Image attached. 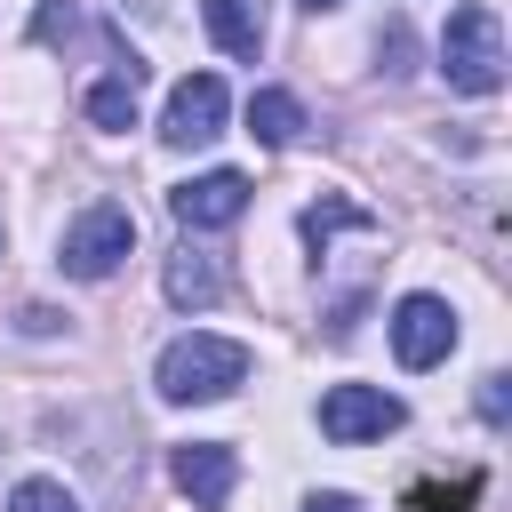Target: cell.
I'll return each instance as SVG.
<instances>
[{
  "label": "cell",
  "instance_id": "1",
  "mask_svg": "<svg viewBox=\"0 0 512 512\" xmlns=\"http://www.w3.org/2000/svg\"><path fill=\"white\" fill-rule=\"evenodd\" d=\"M248 384V344L240 336H208V328H184L160 360H152V392L168 408H208V400H232Z\"/></svg>",
  "mask_w": 512,
  "mask_h": 512
},
{
  "label": "cell",
  "instance_id": "2",
  "mask_svg": "<svg viewBox=\"0 0 512 512\" xmlns=\"http://www.w3.org/2000/svg\"><path fill=\"white\" fill-rule=\"evenodd\" d=\"M440 80L456 96H496L504 88V24H496L488 0H464L440 24Z\"/></svg>",
  "mask_w": 512,
  "mask_h": 512
},
{
  "label": "cell",
  "instance_id": "3",
  "mask_svg": "<svg viewBox=\"0 0 512 512\" xmlns=\"http://www.w3.org/2000/svg\"><path fill=\"white\" fill-rule=\"evenodd\" d=\"M128 248H136V216H128L120 200H96V208H80V216L64 224L56 264H64L72 280H112V272L128 264Z\"/></svg>",
  "mask_w": 512,
  "mask_h": 512
},
{
  "label": "cell",
  "instance_id": "4",
  "mask_svg": "<svg viewBox=\"0 0 512 512\" xmlns=\"http://www.w3.org/2000/svg\"><path fill=\"white\" fill-rule=\"evenodd\" d=\"M400 424H408V408H400V392H384V384H328V392H320V432H328L336 448L384 440V432H400Z\"/></svg>",
  "mask_w": 512,
  "mask_h": 512
},
{
  "label": "cell",
  "instance_id": "5",
  "mask_svg": "<svg viewBox=\"0 0 512 512\" xmlns=\"http://www.w3.org/2000/svg\"><path fill=\"white\" fill-rule=\"evenodd\" d=\"M384 328H392V360H400V368H440V360L456 352V312H448V296H424V288H416V296L392 304Z\"/></svg>",
  "mask_w": 512,
  "mask_h": 512
},
{
  "label": "cell",
  "instance_id": "6",
  "mask_svg": "<svg viewBox=\"0 0 512 512\" xmlns=\"http://www.w3.org/2000/svg\"><path fill=\"white\" fill-rule=\"evenodd\" d=\"M224 112H232L224 80H216V72H184V80L168 88L160 144H176V152H192V144H216V136H224Z\"/></svg>",
  "mask_w": 512,
  "mask_h": 512
},
{
  "label": "cell",
  "instance_id": "7",
  "mask_svg": "<svg viewBox=\"0 0 512 512\" xmlns=\"http://www.w3.org/2000/svg\"><path fill=\"white\" fill-rule=\"evenodd\" d=\"M168 208H176L184 232H224V224H240V208H248V176H240V168H208V176L176 184Z\"/></svg>",
  "mask_w": 512,
  "mask_h": 512
},
{
  "label": "cell",
  "instance_id": "8",
  "mask_svg": "<svg viewBox=\"0 0 512 512\" xmlns=\"http://www.w3.org/2000/svg\"><path fill=\"white\" fill-rule=\"evenodd\" d=\"M168 472H176V488H184L200 512H224V496H232V480H240V456H232L224 440H184V448L168 456Z\"/></svg>",
  "mask_w": 512,
  "mask_h": 512
},
{
  "label": "cell",
  "instance_id": "9",
  "mask_svg": "<svg viewBox=\"0 0 512 512\" xmlns=\"http://www.w3.org/2000/svg\"><path fill=\"white\" fill-rule=\"evenodd\" d=\"M80 104H88V120H96V128H136V112H144V64H136V56H128V64H112Z\"/></svg>",
  "mask_w": 512,
  "mask_h": 512
},
{
  "label": "cell",
  "instance_id": "10",
  "mask_svg": "<svg viewBox=\"0 0 512 512\" xmlns=\"http://www.w3.org/2000/svg\"><path fill=\"white\" fill-rule=\"evenodd\" d=\"M160 296H168L176 312H208V304L224 296V272H216V256H200V248H176V256H168V272H160Z\"/></svg>",
  "mask_w": 512,
  "mask_h": 512
},
{
  "label": "cell",
  "instance_id": "11",
  "mask_svg": "<svg viewBox=\"0 0 512 512\" xmlns=\"http://www.w3.org/2000/svg\"><path fill=\"white\" fill-rule=\"evenodd\" d=\"M200 24H208V40H216L224 56H240V64L264 56V16H256V0H200Z\"/></svg>",
  "mask_w": 512,
  "mask_h": 512
},
{
  "label": "cell",
  "instance_id": "12",
  "mask_svg": "<svg viewBox=\"0 0 512 512\" xmlns=\"http://www.w3.org/2000/svg\"><path fill=\"white\" fill-rule=\"evenodd\" d=\"M304 128H312V120H304V104H296L288 88H256V96H248V136H256V144H296Z\"/></svg>",
  "mask_w": 512,
  "mask_h": 512
},
{
  "label": "cell",
  "instance_id": "13",
  "mask_svg": "<svg viewBox=\"0 0 512 512\" xmlns=\"http://www.w3.org/2000/svg\"><path fill=\"white\" fill-rule=\"evenodd\" d=\"M328 232H368V208H352V200H320V208H304V240L328 248Z\"/></svg>",
  "mask_w": 512,
  "mask_h": 512
},
{
  "label": "cell",
  "instance_id": "14",
  "mask_svg": "<svg viewBox=\"0 0 512 512\" xmlns=\"http://www.w3.org/2000/svg\"><path fill=\"white\" fill-rule=\"evenodd\" d=\"M8 512H80V496L64 480H16L8 488Z\"/></svg>",
  "mask_w": 512,
  "mask_h": 512
},
{
  "label": "cell",
  "instance_id": "15",
  "mask_svg": "<svg viewBox=\"0 0 512 512\" xmlns=\"http://www.w3.org/2000/svg\"><path fill=\"white\" fill-rule=\"evenodd\" d=\"M480 416L504 424V376H480Z\"/></svg>",
  "mask_w": 512,
  "mask_h": 512
},
{
  "label": "cell",
  "instance_id": "16",
  "mask_svg": "<svg viewBox=\"0 0 512 512\" xmlns=\"http://www.w3.org/2000/svg\"><path fill=\"white\" fill-rule=\"evenodd\" d=\"M304 512H360V496H344V488H328V496H304Z\"/></svg>",
  "mask_w": 512,
  "mask_h": 512
},
{
  "label": "cell",
  "instance_id": "17",
  "mask_svg": "<svg viewBox=\"0 0 512 512\" xmlns=\"http://www.w3.org/2000/svg\"><path fill=\"white\" fill-rule=\"evenodd\" d=\"M16 320H24V336H48V328H56V312H48V304H24Z\"/></svg>",
  "mask_w": 512,
  "mask_h": 512
},
{
  "label": "cell",
  "instance_id": "18",
  "mask_svg": "<svg viewBox=\"0 0 512 512\" xmlns=\"http://www.w3.org/2000/svg\"><path fill=\"white\" fill-rule=\"evenodd\" d=\"M296 8H312V16H320V8H344V0H296Z\"/></svg>",
  "mask_w": 512,
  "mask_h": 512
}]
</instances>
